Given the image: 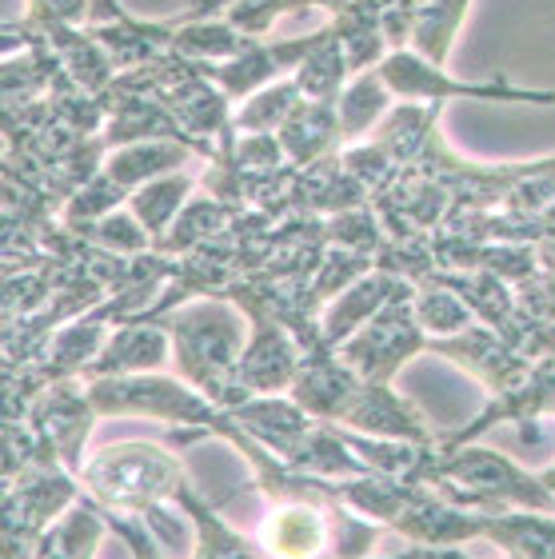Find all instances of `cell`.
<instances>
[{
  "label": "cell",
  "instance_id": "1",
  "mask_svg": "<svg viewBox=\"0 0 555 559\" xmlns=\"http://www.w3.org/2000/svg\"><path fill=\"white\" fill-rule=\"evenodd\" d=\"M264 544L276 559H312L324 548V515L304 503H288L264 524Z\"/></svg>",
  "mask_w": 555,
  "mask_h": 559
}]
</instances>
